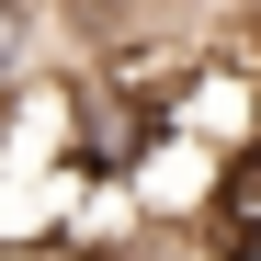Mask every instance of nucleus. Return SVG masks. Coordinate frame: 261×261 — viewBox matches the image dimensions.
Masks as SVG:
<instances>
[{
  "instance_id": "1",
  "label": "nucleus",
  "mask_w": 261,
  "mask_h": 261,
  "mask_svg": "<svg viewBox=\"0 0 261 261\" xmlns=\"http://www.w3.org/2000/svg\"><path fill=\"white\" fill-rule=\"evenodd\" d=\"M23 68H34V0H0V102L23 91Z\"/></svg>"
}]
</instances>
